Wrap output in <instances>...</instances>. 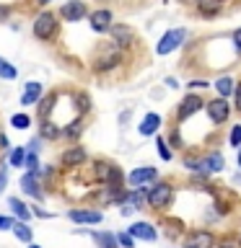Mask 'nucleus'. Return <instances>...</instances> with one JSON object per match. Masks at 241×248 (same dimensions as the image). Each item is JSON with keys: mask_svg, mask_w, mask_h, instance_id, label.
<instances>
[{"mask_svg": "<svg viewBox=\"0 0 241 248\" xmlns=\"http://www.w3.org/2000/svg\"><path fill=\"white\" fill-rule=\"evenodd\" d=\"M11 228H13V220H11V217L0 215V230H11Z\"/></svg>", "mask_w": 241, "mask_h": 248, "instance_id": "nucleus-40", "label": "nucleus"}, {"mask_svg": "<svg viewBox=\"0 0 241 248\" xmlns=\"http://www.w3.org/2000/svg\"><path fill=\"white\" fill-rule=\"evenodd\" d=\"M122 62H124V49H120L114 42H106L96 49V54H93L91 70L99 75H106V73H112V70L120 67Z\"/></svg>", "mask_w": 241, "mask_h": 248, "instance_id": "nucleus-2", "label": "nucleus"}, {"mask_svg": "<svg viewBox=\"0 0 241 248\" xmlns=\"http://www.w3.org/2000/svg\"><path fill=\"white\" fill-rule=\"evenodd\" d=\"M228 145L236 150V147H241V124H233L231 132H228Z\"/></svg>", "mask_w": 241, "mask_h": 248, "instance_id": "nucleus-33", "label": "nucleus"}, {"mask_svg": "<svg viewBox=\"0 0 241 248\" xmlns=\"http://www.w3.org/2000/svg\"><path fill=\"white\" fill-rule=\"evenodd\" d=\"M54 101H57V93H47V96H42V98L36 101V114H39V119H47V116L52 114Z\"/></svg>", "mask_w": 241, "mask_h": 248, "instance_id": "nucleus-21", "label": "nucleus"}, {"mask_svg": "<svg viewBox=\"0 0 241 248\" xmlns=\"http://www.w3.org/2000/svg\"><path fill=\"white\" fill-rule=\"evenodd\" d=\"M236 166H239V170H241V147H236Z\"/></svg>", "mask_w": 241, "mask_h": 248, "instance_id": "nucleus-46", "label": "nucleus"}, {"mask_svg": "<svg viewBox=\"0 0 241 248\" xmlns=\"http://www.w3.org/2000/svg\"><path fill=\"white\" fill-rule=\"evenodd\" d=\"M8 207H11V212L18 217V220H31V209H29V204H23L21 199H16V197H11L8 199Z\"/></svg>", "mask_w": 241, "mask_h": 248, "instance_id": "nucleus-23", "label": "nucleus"}, {"mask_svg": "<svg viewBox=\"0 0 241 248\" xmlns=\"http://www.w3.org/2000/svg\"><path fill=\"white\" fill-rule=\"evenodd\" d=\"M233 108H236L239 116H241V78L236 80V85H233Z\"/></svg>", "mask_w": 241, "mask_h": 248, "instance_id": "nucleus-36", "label": "nucleus"}, {"mask_svg": "<svg viewBox=\"0 0 241 248\" xmlns=\"http://www.w3.org/2000/svg\"><path fill=\"white\" fill-rule=\"evenodd\" d=\"M86 160H88V153H86L83 145H73V147H68V150L60 155V163L65 168H81Z\"/></svg>", "mask_w": 241, "mask_h": 248, "instance_id": "nucleus-13", "label": "nucleus"}, {"mask_svg": "<svg viewBox=\"0 0 241 248\" xmlns=\"http://www.w3.org/2000/svg\"><path fill=\"white\" fill-rule=\"evenodd\" d=\"M231 111H233V106L228 104L225 96H218L215 93V98L205 101V114H207V119H210V124H213L215 129H221L223 124L231 119Z\"/></svg>", "mask_w": 241, "mask_h": 248, "instance_id": "nucleus-4", "label": "nucleus"}, {"mask_svg": "<svg viewBox=\"0 0 241 248\" xmlns=\"http://www.w3.org/2000/svg\"><path fill=\"white\" fill-rule=\"evenodd\" d=\"M200 111H205V98L200 96V91H189V93L182 98V104L176 106L174 124H179V127H182L184 122H189L192 116H197Z\"/></svg>", "mask_w": 241, "mask_h": 248, "instance_id": "nucleus-3", "label": "nucleus"}, {"mask_svg": "<svg viewBox=\"0 0 241 248\" xmlns=\"http://www.w3.org/2000/svg\"><path fill=\"white\" fill-rule=\"evenodd\" d=\"M42 83L36 80H29L26 85H23V93H21V106H34L39 98H42Z\"/></svg>", "mask_w": 241, "mask_h": 248, "instance_id": "nucleus-18", "label": "nucleus"}, {"mask_svg": "<svg viewBox=\"0 0 241 248\" xmlns=\"http://www.w3.org/2000/svg\"><path fill=\"white\" fill-rule=\"evenodd\" d=\"M39 147H42V140H39V137H34V140L29 142V150H31V153H36Z\"/></svg>", "mask_w": 241, "mask_h": 248, "instance_id": "nucleus-42", "label": "nucleus"}, {"mask_svg": "<svg viewBox=\"0 0 241 248\" xmlns=\"http://www.w3.org/2000/svg\"><path fill=\"white\" fill-rule=\"evenodd\" d=\"M163 83H166V88H171V91H176L179 85H182V83H179V78H174V75H169Z\"/></svg>", "mask_w": 241, "mask_h": 248, "instance_id": "nucleus-39", "label": "nucleus"}, {"mask_svg": "<svg viewBox=\"0 0 241 248\" xmlns=\"http://www.w3.org/2000/svg\"><path fill=\"white\" fill-rule=\"evenodd\" d=\"M117 243L124 246V248H132V246H135V238L130 235V230L127 232H117Z\"/></svg>", "mask_w": 241, "mask_h": 248, "instance_id": "nucleus-37", "label": "nucleus"}, {"mask_svg": "<svg viewBox=\"0 0 241 248\" xmlns=\"http://www.w3.org/2000/svg\"><path fill=\"white\" fill-rule=\"evenodd\" d=\"M0 78H3V80H13L16 78V67L11 62H5L3 57H0Z\"/></svg>", "mask_w": 241, "mask_h": 248, "instance_id": "nucleus-32", "label": "nucleus"}, {"mask_svg": "<svg viewBox=\"0 0 241 248\" xmlns=\"http://www.w3.org/2000/svg\"><path fill=\"white\" fill-rule=\"evenodd\" d=\"M202 160H205V168H207L210 176L223 173V168H225V155H223L221 150H207L205 155H202Z\"/></svg>", "mask_w": 241, "mask_h": 248, "instance_id": "nucleus-17", "label": "nucleus"}, {"mask_svg": "<svg viewBox=\"0 0 241 248\" xmlns=\"http://www.w3.org/2000/svg\"><path fill=\"white\" fill-rule=\"evenodd\" d=\"M176 199V186L166 181V178H155V181L145 189V202H148V209L153 212H166V209L174 204Z\"/></svg>", "mask_w": 241, "mask_h": 248, "instance_id": "nucleus-1", "label": "nucleus"}, {"mask_svg": "<svg viewBox=\"0 0 241 248\" xmlns=\"http://www.w3.org/2000/svg\"><path fill=\"white\" fill-rule=\"evenodd\" d=\"M81 132H83V119H73L68 127H62V137L78 140V137H81Z\"/></svg>", "mask_w": 241, "mask_h": 248, "instance_id": "nucleus-28", "label": "nucleus"}, {"mask_svg": "<svg viewBox=\"0 0 241 248\" xmlns=\"http://www.w3.org/2000/svg\"><path fill=\"white\" fill-rule=\"evenodd\" d=\"M36 3H39V5H47V3H50V0H36Z\"/></svg>", "mask_w": 241, "mask_h": 248, "instance_id": "nucleus-47", "label": "nucleus"}, {"mask_svg": "<svg viewBox=\"0 0 241 248\" xmlns=\"http://www.w3.org/2000/svg\"><path fill=\"white\" fill-rule=\"evenodd\" d=\"M109 36H112V42L120 46V49H132V46L138 44L135 29L127 26V23H112V29H109Z\"/></svg>", "mask_w": 241, "mask_h": 248, "instance_id": "nucleus-9", "label": "nucleus"}, {"mask_svg": "<svg viewBox=\"0 0 241 248\" xmlns=\"http://www.w3.org/2000/svg\"><path fill=\"white\" fill-rule=\"evenodd\" d=\"M155 150H158V155H161V160H171L174 158V150H171V145H169V140L166 137H161L158 132H155Z\"/></svg>", "mask_w": 241, "mask_h": 248, "instance_id": "nucleus-25", "label": "nucleus"}, {"mask_svg": "<svg viewBox=\"0 0 241 248\" xmlns=\"http://www.w3.org/2000/svg\"><path fill=\"white\" fill-rule=\"evenodd\" d=\"M57 31H60V21H57L54 13L42 11L34 18V36L42 39V42H52V39L57 36Z\"/></svg>", "mask_w": 241, "mask_h": 248, "instance_id": "nucleus-6", "label": "nucleus"}, {"mask_svg": "<svg viewBox=\"0 0 241 248\" xmlns=\"http://www.w3.org/2000/svg\"><path fill=\"white\" fill-rule=\"evenodd\" d=\"M91 238H93V243L101 246V248H114V246H120V243H117V235H114V232H91Z\"/></svg>", "mask_w": 241, "mask_h": 248, "instance_id": "nucleus-27", "label": "nucleus"}, {"mask_svg": "<svg viewBox=\"0 0 241 248\" xmlns=\"http://www.w3.org/2000/svg\"><path fill=\"white\" fill-rule=\"evenodd\" d=\"M127 230H130V235L135 238V240H148V243L158 240V228H155L153 222H148V220H138V222H132Z\"/></svg>", "mask_w": 241, "mask_h": 248, "instance_id": "nucleus-12", "label": "nucleus"}, {"mask_svg": "<svg viewBox=\"0 0 241 248\" xmlns=\"http://www.w3.org/2000/svg\"><path fill=\"white\" fill-rule=\"evenodd\" d=\"M161 124H163L161 114H155V111H148V114L143 116V122L138 124V132H140L143 137H153L155 132L161 129Z\"/></svg>", "mask_w": 241, "mask_h": 248, "instance_id": "nucleus-16", "label": "nucleus"}, {"mask_svg": "<svg viewBox=\"0 0 241 248\" xmlns=\"http://www.w3.org/2000/svg\"><path fill=\"white\" fill-rule=\"evenodd\" d=\"M73 101H75V111L81 114V116L91 111V98H88V93H81V91H78L75 96H73Z\"/></svg>", "mask_w": 241, "mask_h": 248, "instance_id": "nucleus-29", "label": "nucleus"}, {"mask_svg": "<svg viewBox=\"0 0 241 248\" xmlns=\"http://www.w3.org/2000/svg\"><path fill=\"white\" fill-rule=\"evenodd\" d=\"M11 124L16 129H26L29 124H31V119H29V114H16L13 119H11Z\"/></svg>", "mask_w": 241, "mask_h": 248, "instance_id": "nucleus-34", "label": "nucleus"}, {"mask_svg": "<svg viewBox=\"0 0 241 248\" xmlns=\"http://www.w3.org/2000/svg\"><path fill=\"white\" fill-rule=\"evenodd\" d=\"M5 184H8V170H5V168H0V194H3Z\"/></svg>", "mask_w": 241, "mask_h": 248, "instance_id": "nucleus-41", "label": "nucleus"}, {"mask_svg": "<svg viewBox=\"0 0 241 248\" xmlns=\"http://www.w3.org/2000/svg\"><path fill=\"white\" fill-rule=\"evenodd\" d=\"M88 23H91V29L96 31V34H106V31L112 29V23H114V13L109 11V8H99V11L88 13Z\"/></svg>", "mask_w": 241, "mask_h": 248, "instance_id": "nucleus-11", "label": "nucleus"}, {"mask_svg": "<svg viewBox=\"0 0 241 248\" xmlns=\"http://www.w3.org/2000/svg\"><path fill=\"white\" fill-rule=\"evenodd\" d=\"M8 13H11V11H8L5 5H0V21H5V18H8Z\"/></svg>", "mask_w": 241, "mask_h": 248, "instance_id": "nucleus-44", "label": "nucleus"}, {"mask_svg": "<svg viewBox=\"0 0 241 248\" xmlns=\"http://www.w3.org/2000/svg\"><path fill=\"white\" fill-rule=\"evenodd\" d=\"M23 166L36 173V170H39V158H36V153H26V160H23Z\"/></svg>", "mask_w": 241, "mask_h": 248, "instance_id": "nucleus-38", "label": "nucleus"}, {"mask_svg": "<svg viewBox=\"0 0 241 248\" xmlns=\"http://www.w3.org/2000/svg\"><path fill=\"white\" fill-rule=\"evenodd\" d=\"M194 11L202 18H215L225 11V0H194Z\"/></svg>", "mask_w": 241, "mask_h": 248, "instance_id": "nucleus-14", "label": "nucleus"}, {"mask_svg": "<svg viewBox=\"0 0 241 248\" xmlns=\"http://www.w3.org/2000/svg\"><path fill=\"white\" fill-rule=\"evenodd\" d=\"M205 88H213V83H210L207 78H192V80L187 83V91H205Z\"/></svg>", "mask_w": 241, "mask_h": 248, "instance_id": "nucleus-30", "label": "nucleus"}, {"mask_svg": "<svg viewBox=\"0 0 241 248\" xmlns=\"http://www.w3.org/2000/svg\"><path fill=\"white\" fill-rule=\"evenodd\" d=\"M166 140H169V145H171V150H174V153H176V150H184V145H187L184 137H182V127H179V124H174V127H171V132H169Z\"/></svg>", "mask_w": 241, "mask_h": 248, "instance_id": "nucleus-26", "label": "nucleus"}, {"mask_svg": "<svg viewBox=\"0 0 241 248\" xmlns=\"http://www.w3.org/2000/svg\"><path fill=\"white\" fill-rule=\"evenodd\" d=\"M233 85H236V80H233L231 75H218L215 80H213V88H215V93L218 96H233Z\"/></svg>", "mask_w": 241, "mask_h": 248, "instance_id": "nucleus-20", "label": "nucleus"}, {"mask_svg": "<svg viewBox=\"0 0 241 248\" xmlns=\"http://www.w3.org/2000/svg\"><path fill=\"white\" fill-rule=\"evenodd\" d=\"M218 240L221 238H218L210 228H189L187 235L182 238V243L187 248H210V246H215Z\"/></svg>", "mask_w": 241, "mask_h": 248, "instance_id": "nucleus-7", "label": "nucleus"}, {"mask_svg": "<svg viewBox=\"0 0 241 248\" xmlns=\"http://www.w3.org/2000/svg\"><path fill=\"white\" fill-rule=\"evenodd\" d=\"M231 44H233V52L241 57V26L231 31Z\"/></svg>", "mask_w": 241, "mask_h": 248, "instance_id": "nucleus-35", "label": "nucleus"}, {"mask_svg": "<svg viewBox=\"0 0 241 248\" xmlns=\"http://www.w3.org/2000/svg\"><path fill=\"white\" fill-rule=\"evenodd\" d=\"M184 42H187V29H182V26L169 29L166 34L155 42V54H158V57H169V54H174L176 49H182Z\"/></svg>", "mask_w": 241, "mask_h": 248, "instance_id": "nucleus-5", "label": "nucleus"}, {"mask_svg": "<svg viewBox=\"0 0 241 248\" xmlns=\"http://www.w3.org/2000/svg\"><path fill=\"white\" fill-rule=\"evenodd\" d=\"M13 235L21 240V243H31V240H34V235H31V228L26 225V220H21V222H13Z\"/></svg>", "mask_w": 241, "mask_h": 248, "instance_id": "nucleus-24", "label": "nucleus"}, {"mask_svg": "<svg viewBox=\"0 0 241 248\" xmlns=\"http://www.w3.org/2000/svg\"><path fill=\"white\" fill-rule=\"evenodd\" d=\"M23 160H26V150H23V147H16V150H11V158H8V163H11V166L21 168Z\"/></svg>", "mask_w": 241, "mask_h": 248, "instance_id": "nucleus-31", "label": "nucleus"}, {"mask_svg": "<svg viewBox=\"0 0 241 248\" xmlns=\"http://www.w3.org/2000/svg\"><path fill=\"white\" fill-rule=\"evenodd\" d=\"M155 178H158V168L155 166H138L127 173V186L130 189H148Z\"/></svg>", "mask_w": 241, "mask_h": 248, "instance_id": "nucleus-8", "label": "nucleus"}, {"mask_svg": "<svg viewBox=\"0 0 241 248\" xmlns=\"http://www.w3.org/2000/svg\"><path fill=\"white\" fill-rule=\"evenodd\" d=\"M21 189L26 194H31L34 199H44V194H42V189H39V184H36V173H34V170H29V173L21 176Z\"/></svg>", "mask_w": 241, "mask_h": 248, "instance_id": "nucleus-19", "label": "nucleus"}, {"mask_svg": "<svg viewBox=\"0 0 241 248\" xmlns=\"http://www.w3.org/2000/svg\"><path fill=\"white\" fill-rule=\"evenodd\" d=\"M0 150H8V137L0 132Z\"/></svg>", "mask_w": 241, "mask_h": 248, "instance_id": "nucleus-43", "label": "nucleus"}, {"mask_svg": "<svg viewBox=\"0 0 241 248\" xmlns=\"http://www.w3.org/2000/svg\"><path fill=\"white\" fill-rule=\"evenodd\" d=\"M68 217L78 225H99L104 220V215H101L99 209H70Z\"/></svg>", "mask_w": 241, "mask_h": 248, "instance_id": "nucleus-15", "label": "nucleus"}, {"mask_svg": "<svg viewBox=\"0 0 241 248\" xmlns=\"http://www.w3.org/2000/svg\"><path fill=\"white\" fill-rule=\"evenodd\" d=\"M34 215H36V217H50V212H44V209H39V207L34 209Z\"/></svg>", "mask_w": 241, "mask_h": 248, "instance_id": "nucleus-45", "label": "nucleus"}, {"mask_svg": "<svg viewBox=\"0 0 241 248\" xmlns=\"http://www.w3.org/2000/svg\"><path fill=\"white\" fill-rule=\"evenodd\" d=\"M39 122H42L39 124V137L42 140H57L62 135V129L54 122H50V116H47V119H39Z\"/></svg>", "mask_w": 241, "mask_h": 248, "instance_id": "nucleus-22", "label": "nucleus"}, {"mask_svg": "<svg viewBox=\"0 0 241 248\" xmlns=\"http://www.w3.org/2000/svg\"><path fill=\"white\" fill-rule=\"evenodd\" d=\"M86 16H88V5H86L83 0H68V3L60 8V18L68 21V23H78V21H83Z\"/></svg>", "mask_w": 241, "mask_h": 248, "instance_id": "nucleus-10", "label": "nucleus"}]
</instances>
